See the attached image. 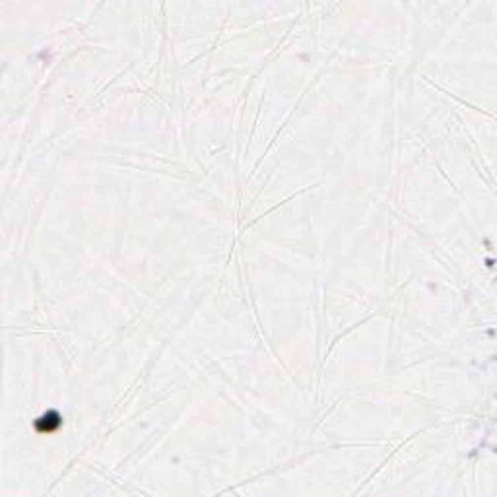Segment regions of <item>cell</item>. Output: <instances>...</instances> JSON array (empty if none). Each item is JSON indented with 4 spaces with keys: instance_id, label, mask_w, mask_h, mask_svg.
I'll use <instances>...</instances> for the list:
<instances>
[{
    "instance_id": "1",
    "label": "cell",
    "mask_w": 497,
    "mask_h": 497,
    "mask_svg": "<svg viewBox=\"0 0 497 497\" xmlns=\"http://www.w3.org/2000/svg\"><path fill=\"white\" fill-rule=\"evenodd\" d=\"M39 420L45 424L43 427H39V431H53V429H56V427L62 424V422H60L62 418L56 416V414H45V416H41Z\"/></svg>"
}]
</instances>
